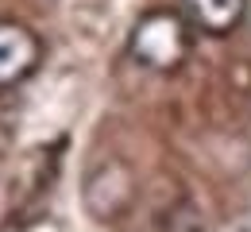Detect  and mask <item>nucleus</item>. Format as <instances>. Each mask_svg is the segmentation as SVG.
Segmentation results:
<instances>
[{
    "label": "nucleus",
    "mask_w": 251,
    "mask_h": 232,
    "mask_svg": "<svg viewBox=\"0 0 251 232\" xmlns=\"http://www.w3.org/2000/svg\"><path fill=\"white\" fill-rule=\"evenodd\" d=\"M43 58V43L31 27L16 20H0V89L27 81Z\"/></svg>",
    "instance_id": "obj_2"
},
{
    "label": "nucleus",
    "mask_w": 251,
    "mask_h": 232,
    "mask_svg": "<svg viewBox=\"0 0 251 232\" xmlns=\"http://www.w3.org/2000/svg\"><path fill=\"white\" fill-rule=\"evenodd\" d=\"M186 12L201 31L232 35L248 16V0H186Z\"/></svg>",
    "instance_id": "obj_3"
},
{
    "label": "nucleus",
    "mask_w": 251,
    "mask_h": 232,
    "mask_svg": "<svg viewBox=\"0 0 251 232\" xmlns=\"http://www.w3.org/2000/svg\"><path fill=\"white\" fill-rule=\"evenodd\" d=\"M189 47V27L178 12H147L135 27H131V54L135 62H143L147 70L170 74L186 62Z\"/></svg>",
    "instance_id": "obj_1"
},
{
    "label": "nucleus",
    "mask_w": 251,
    "mask_h": 232,
    "mask_svg": "<svg viewBox=\"0 0 251 232\" xmlns=\"http://www.w3.org/2000/svg\"><path fill=\"white\" fill-rule=\"evenodd\" d=\"M162 232H209V225H205V213L193 201H182L162 217Z\"/></svg>",
    "instance_id": "obj_4"
}]
</instances>
